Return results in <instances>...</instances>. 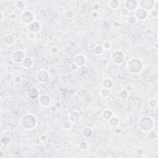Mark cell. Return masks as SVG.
Wrapping results in <instances>:
<instances>
[{
	"label": "cell",
	"mask_w": 158,
	"mask_h": 158,
	"mask_svg": "<svg viewBox=\"0 0 158 158\" xmlns=\"http://www.w3.org/2000/svg\"><path fill=\"white\" fill-rule=\"evenodd\" d=\"M138 5L141 7V8L144 9L146 11L147 10H150L152 9L153 7L154 4H155V1H138Z\"/></svg>",
	"instance_id": "obj_1"
},
{
	"label": "cell",
	"mask_w": 158,
	"mask_h": 158,
	"mask_svg": "<svg viewBox=\"0 0 158 158\" xmlns=\"http://www.w3.org/2000/svg\"><path fill=\"white\" fill-rule=\"evenodd\" d=\"M22 20L25 23H29L33 20V14L30 11H25L22 14Z\"/></svg>",
	"instance_id": "obj_2"
},
{
	"label": "cell",
	"mask_w": 158,
	"mask_h": 158,
	"mask_svg": "<svg viewBox=\"0 0 158 158\" xmlns=\"http://www.w3.org/2000/svg\"><path fill=\"white\" fill-rule=\"evenodd\" d=\"M138 5V1H125V7L129 11H134L137 7Z\"/></svg>",
	"instance_id": "obj_3"
},
{
	"label": "cell",
	"mask_w": 158,
	"mask_h": 158,
	"mask_svg": "<svg viewBox=\"0 0 158 158\" xmlns=\"http://www.w3.org/2000/svg\"><path fill=\"white\" fill-rule=\"evenodd\" d=\"M136 16L140 19H145L147 16V11L142 8H138L136 11Z\"/></svg>",
	"instance_id": "obj_4"
},
{
	"label": "cell",
	"mask_w": 158,
	"mask_h": 158,
	"mask_svg": "<svg viewBox=\"0 0 158 158\" xmlns=\"http://www.w3.org/2000/svg\"><path fill=\"white\" fill-rule=\"evenodd\" d=\"M45 100H44L43 96H41V98H40V102L41 105L44 106H48L49 104V103L51 102V100L50 98L47 96H45Z\"/></svg>",
	"instance_id": "obj_5"
},
{
	"label": "cell",
	"mask_w": 158,
	"mask_h": 158,
	"mask_svg": "<svg viewBox=\"0 0 158 158\" xmlns=\"http://www.w3.org/2000/svg\"><path fill=\"white\" fill-rule=\"evenodd\" d=\"M28 28L31 32L35 33V32H37L40 30V25L37 22H35V26H34V23H32L30 25Z\"/></svg>",
	"instance_id": "obj_6"
},
{
	"label": "cell",
	"mask_w": 158,
	"mask_h": 158,
	"mask_svg": "<svg viewBox=\"0 0 158 158\" xmlns=\"http://www.w3.org/2000/svg\"><path fill=\"white\" fill-rule=\"evenodd\" d=\"M80 116L79 113H76V112H74L71 114L70 115V121H72V122H76L79 119Z\"/></svg>",
	"instance_id": "obj_7"
},
{
	"label": "cell",
	"mask_w": 158,
	"mask_h": 158,
	"mask_svg": "<svg viewBox=\"0 0 158 158\" xmlns=\"http://www.w3.org/2000/svg\"><path fill=\"white\" fill-rule=\"evenodd\" d=\"M108 4L113 9H117L119 6V2L117 1H110L108 2Z\"/></svg>",
	"instance_id": "obj_8"
},
{
	"label": "cell",
	"mask_w": 158,
	"mask_h": 158,
	"mask_svg": "<svg viewBox=\"0 0 158 158\" xmlns=\"http://www.w3.org/2000/svg\"><path fill=\"white\" fill-rule=\"evenodd\" d=\"M119 122V121L116 117H113L111 119H109V124L112 126H116L118 124Z\"/></svg>",
	"instance_id": "obj_9"
},
{
	"label": "cell",
	"mask_w": 158,
	"mask_h": 158,
	"mask_svg": "<svg viewBox=\"0 0 158 158\" xmlns=\"http://www.w3.org/2000/svg\"><path fill=\"white\" fill-rule=\"evenodd\" d=\"M32 62L30 59L26 58L23 60V66L24 67H29L32 66Z\"/></svg>",
	"instance_id": "obj_10"
},
{
	"label": "cell",
	"mask_w": 158,
	"mask_h": 158,
	"mask_svg": "<svg viewBox=\"0 0 158 158\" xmlns=\"http://www.w3.org/2000/svg\"><path fill=\"white\" fill-rule=\"evenodd\" d=\"M101 94L102 96H104V97H106V96H108V95H109V90L105 89V88H104V89L102 90V91H101Z\"/></svg>",
	"instance_id": "obj_11"
},
{
	"label": "cell",
	"mask_w": 158,
	"mask_h": 158,
	"mask_svg": "<svg viewBox=\"0 0 158 158\" xmlns=\"http://www.w3.org/2000/svg\"><path fill=\"white\" fill-rule=\"evenodd\" d=\"M129 10L127 9L126 8H123L122 9V11H121V14H122L123 15H124V16H126V15H127L128 14H129Z\"/></svg>",
	"instance_id": "obj_12"
}]
</instances>
